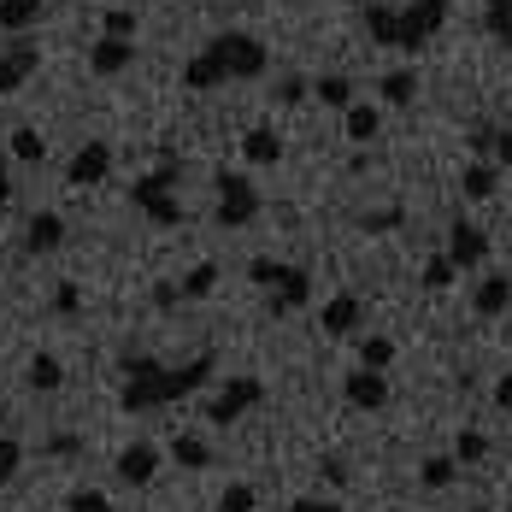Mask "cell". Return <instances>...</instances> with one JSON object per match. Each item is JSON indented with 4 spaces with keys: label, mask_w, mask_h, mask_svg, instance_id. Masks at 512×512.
<instances>
[{
    "label": "cell",
    "mask_w": 512,
    "mask_h": 512,
    "mask_svg": "<svg viewBox=\"0 0 512 512\" xmlns=\"http://www.w3.org/2000/svg\"><path fill=\"white\" fill-rule=\"evenodd\" d=\"M218 371V354H195L189 365H159L148 354H124V407L130 412H159L183 395H195L206 377Z\"/></svg>",
    "instance_id": "cell-1"
},
{
    "label": "cell",
    "mask_w": 512,
    "mask_h": 512,
    "mask_svg": "<svg viewBox=\"0 0 512 512\" xmlns=\"http://www.w3.org/2000/svg\"><path fill=\"white\" fill-rule=\"evenodd\" d=\"M177 177H183V159L165 154V159H159V171L136 177V189H130V201L142 206V218L159 224V230H177V224H183V201L171 195V189H177Z\"/></svg>",
    "instance_id": "cell-2"
},
{
    "label": "cell",
    "mask_w": 512,
    "mask_h": 512,
    "mask_svg": "<svg viewBox=\"0 0 512 512\" xmlns=\"http://www.w3.org/2000/svg\"><path fill=\"white\" fill-rule=\"evenodd\" d=\"M206 53L224 65V77H230V83H254V77H265V65H271L265 42L248 36V30H224V36H212Z\"/></svg>",
    "instance_id": "cell-3"
},
{
    "label": "cell",
    "mask_w": 512,
    "mask_h": 512,
    "mask_svg": "<svg viewBox=\"0 0 512 512\" xmlns=\"http://www.w3.org/2000/svg\"><path fill=\"white\" fill-rule=\"evenodd\" d=\"M212 218H218V230H248L259 218V189L248 177H218V206H212Z\"/></svg>",
    "instance_id": "cell-4"
},
{
    "label": "cell",
    "mask_w": 512,
    "mask_h": 512,
    "mask_svg": "<svg viewBox=\"0 0 512 512\" xmlns=\"http://www.w3.org/2000/svg\"><path fill=\"white\" fill-rule=\"evenodd\" d=\"M265 401V383L259 377H224V389L206 401V424H236L242 412H254Z\"/></svg>",
    "instance_id": "cell-5"
},
{
    "label": "cell",
    "mask_w": 512,
    "mask_h": 512,
    "mask_svg": "<svg viewBox=\"0 0 512 512\" xmlns=\"http://www.w3.org/2000/svg\"><path fill=\"white\" fill-rule=\"evenodd\" d=\"M442 24H448V0H412L407 12H401V42H395V48L418 53L436 30H442Z\"/></svg>",
    "instance_id": "cell-6"
},
{
    "label": "cell",
    "mask_w": 512,
    "mask_h": 512,
    "mask_svg": "<svg viewBox=\"0 0 512 512\" xmlns=\"http://www.w3.org/2000/svg\"><path fill=\"white\" fill-rule=\"evenodd\" d=\"M36 65H42V48H36L30 36H18L12 48H0V95L24 89V83L36 77Z\"/></svg>",
    "instance_id": "cell-7"
},
{
    "label": "cell",
    "mask_w": 512,
    "mask_h": 512,
    "mask_svg": "<svg viewBox=\"0 0 512 512\" xmlns=\"http://www.w3.org/2000/svg\"><path fill=\"white\" fill-rule=\"evenodd\" d=\"M106 171H112V148L106 142H83L71 154V165H65V183L71 189H95V183H106Z\"/></svg>",
    "instance_id": "cell-8"
},
{
    "label": "cell",
    "mask_w": 512,
    "mask_h": 512,
    "mask_svg": "<svg viewBox=\"0 0 512 512\" xmlns=\"http://www.w3.org/2000/svg\"><path fill=\"white\" fill-rule=\"evenodd\" d=\"M342 395H348V407L377 412V407H389V377H383V371H371V365H359V371L342 377Z\"/></svg>",
    "instance_id": "cell-9"
},
{
    "label": "cell",
    "mask_w": 512,
    "mask_h": 512,
    "mask_svg": "<svg viewBox=\"0 0 512 512\" xmlns=\"http://www.w3.org/2000/svg\"><path fill=\"white\" fill-rule=\"evenodd\" d=\"M112 471H118V483H124V489H148V483L159 477V448H154V442H130V448L118 454Z\"/></svg>",
    "instance_id": "cell-10"
},
{
    "label": "cell",
    "mask_w": 512,
    "mask_h": 512,
    "mask_svg": "<svg viewBox=\"0 0 512 512\" xmlns=\"http://www.w3.org/2000/svg\"><path fill=\"white\" fill-rule=\"evenodd\" d=\"M448 259H454L460 271H471V265H483V259H489V236H483L477 224H465V218H454V224H448Z\"/></svg>",
    "instance_id": "cell-11"
},
{
    "label": "cell",
    "mask_w": 512,
    "mask_h": 512,
    "mask_svg": "<svg viewBox=\"0 0 512 512\" xmlns=\"http://www.w3.org/2000/svg\"><path fill=\"white\" fill-rule=\"evenodd\" d=\"M359 324H365V301L359 295H330L324 312H318V330L324 336H354Z\"/></svg>",
    "instance_id": "cell-12"
},
{
    "label": "cell",
    "mask_w": 512,
    "mask_h": 512,
    "mask_svg": "<svg viewBox=\"0 0 512 512\" xmlns=\"http://www.w3.org/2000/svg\"><path fill=\"white\" fill-rule=\"evenodd\" d=\"M136 65V42H124V36H101L95 48H89V71L95 77H118V71H130Z\"/></svg>",
    "instance_id": "cell-13"
},
{
    "label": "cell",
    "mask_w": 512,
    "mask_h": 512,
    "mask_svg": "<svg viewBox=\"0 0 512 512\" xmlns=\"http://www.w3.org/2000/svg\"><path fill=\"white\" fill-rule=\"evenodd\" d=\"M312 301V271L307 265H283V283L271 289V307L277 312H301Z\"/></svg>",
    "instance_id": "cell-14"
},
{
    "label": "cell",
    "mask_w": 512,
    "mask_h": 512,
    "mask_svg": "<svg viewBox=\"0 0 512 512\" xmlns=\"http://www.w3.org/2000/svg\"><path fill=\"white\" fill-rule=\"evenodd\" d=\"M53 248H65V218L59 212H36L24 224V254H53Z\"/></svg>",
    "instance_id": "cell-15"
},
{
    "label": "cell",
    "mask_w": 512,
    "mask_h": 512,
    "mask_svg": "<svg viewBox=\"0 0 512 512\" xmlns=\"http://www.w3.org/2000/svg\"><path fill=\"white\" fill-rule=\"evenodd\" d=\"M471 307H477V318H501V312L512 307V277H507V271L483 277V283H477V295H471Z\"/></svg>",
    "instance_id": "cell-16"
},
{
    "label": "cell",
    "mask_w": 512,
    "mask_h": 512,
    "mask_svg": "<svg viewBox=\"0 0 512 512\" xmlns=\"http://www.w3.org/2000/svg\"><path fill=\"white\" fill-rule=\"evenodd\" d=\"M218 83H230V77H224V65H218V59H212L206 48L195 53L189 65H183V89H189V95H212Z\"/></svg>",
    "instance_id": "cell-17"
},
{
    "label": "cell",
    "mask_w": 512,
    "mask_h": 512,
    "mask_svg": "<svg viewBox=\"0 0 512 512\" xmlns=\"http://www.w3.org/2000/svg\"><path fill=\"white\" fill-rule=\"evenodd\" d=\"M342 130H348V142H359V148H365V142H377V130H383V112H377L371 101H354L348 112H342Z\"/></svg>",
    "instance_id": "cell-18"
},
{
    "label": "cell",
    "mask_w": 512,
    "mask_h": 512,
    "mask_svg": "<svg viewBox=\"0 0 512 512\" xmlns=\"http://www.w3.org/2000/svg\"><path fill=\"white\" fill-rule=\"evenodd\" d=\"M365 30H371V42H377V48H395V42H401V12L371 0V6H365Z\"/></svg>",
    "instance_id": "cell-19"
},
{
    "label": "cell",
    "mask_w": 512,
    "mask_h": 512,
    "mask_svg": "<svg viewBox=\"0 0 512 512\" xmlns=\"http://www.w3.org/2000/svg\"><path fill=\"white\" fill-rule=\"evenodd\" d=\"M242 154L254 159V165H277V159H283V136H277L271 124H254V130L242 136Z\"/></svg>",
    "instance_id": "cell-20"
},
{
    "label": "cell",
    "mask_w": 512,
    "mask_h": 512,
    "mask_svg": "<svg viewBox=\"0 0 512 512\" xmlns=\"http://www.w3.org/2000/svg\"><path fill=\"white\" fill-rule=\"evenodd\" d=\"M24 383H30L36 395H53V389H65V365H59L53 354H36L30 371H24Z\"/></svg>",
    "instance_id": "cell-21"
},
{
    "label": "cell",
    "mask_w": 512,
    "mask_h": 512,
    "mask_svg": "<svg viewBox=\"0 0 512 512\" xmlns=\"http://www.w3.org/2000/svg\"><path fill=\"white\" fill-rule=\"evenodd\" d=\"M42 6L48 0H0V30H12V36H24L36 18H42Z\"/></svg>",
    "instance_id": "cell-22"
},
{
    "label": "cell",
    "mask_w": 512,
    "mask_h": 512,
    "mask_svg": "<svg viewBox=\"0 0 512 512\" xmlns=\"http://www.w3.org/2000/svg\"><path fill=\"white\" fill-rule=\"evenodd\" d=\"M495 183H501V165H465V177H460V189H465V201H489L495 195Z\"/></svg>",
    "instance_id": "cell-23"
},
{
    "label": "cell",
    "mask_w": 512,
    "mask_h": 512,
    "mask_svg": "<svg viewBox=\"0 0 512 512\" xmlns=\"http://www.w3.org/2000/svg\"><path fill=\"white\" fill-rule=\"evenodd\" d=\"M171 460L183 465V471H206V465H212V448H206L201 436H183V430H177V436H171Z\"/></svg>",
    "instance_id": "cell-24"
},
{
    "label": "cell",
    "mask_w": 512,
    "mask_h": 512,
    "mask_svg": "<svg viewBox=\"0 0 512 512\" xmlns=\"http://www.w3.org/2000/svg\"><path fill=\"white\" fill-rule=\"evenodd\" d=\"M377 95H383L389 106H412L418 101V71H389V77L377 83Z\"/></svg>",
    "instance_id": "cell-25"
},
{
    "label": "cell",
    "mask_w": 512,
    "mask_h": 512,
    "mask_svg": "<svg viewBox=\"0 0 512 512\" xmlns=\"http://www.w3.org/2000/svg\"><path fill=\"white\" fill-rule=\"evenodd\" d=\"M454 277H460V265H454V259H448V254H430V259H424V277H418V283H424L430 295H442V289H454Z\"/></svg>",
    "instance_id": "cell-26"
},
{
    "label": "cell",
    "mask_w": 512,
    "mask_h": 512,
    "mask_svg": "<svg viewBox=\"0 0 512 512\" xmlns=\"http://www.w3.org/2000/svg\"><path fill=\"white\" fill-rule=\"evenodd\" d=\"M454 477H460V460H448V454H430V460L418 465V483L424 489H448Z\"/></svg>",
    "instance_id": "cell-27"
},
{
    "label": "cell",
    "mask_w": 512,
    "mask_h": 512,
    "mask_svg": "<svg viewBox=\"0 0 512 512\" xmlns=\"http://www.w3.org/2000/svg\"><path fill=\"white\" fill-rule=\"evenodd\" d=\"M312 95H318L324 106H336V112H348V106H354V83H348V77H318Z\"/></svg>",
    "instance_id": "cell-28"
},
{
    "label": "cell",
    "mask_w": 512,
    "mask_h": 512,
    "mask_svg": "<svg viewBox=\"0 0 512 512\" xmlns=\"http://www.w3.org/2000/svg\"><path fill=\"white\" fill-rule=\"evenodd\" d=\"M212 289H218V265H212V259H206V265H195V271L183 277V301H206Z\"/></svg>",
    "instance_id": "cell-29"
},
{
    "label": "cell",
    "mask_w": 512,
    "mask_h": 512,
    "mask_svg": "<svg viewBox=\"0 0 512 512\" xmlns=\"http://www.w3.org/2000/svg\"><path fill=\"white\" fill-rule=\"evenodd\" d=\"M359 365L389 371V365H395V342H389V336H365V342H359Z\"/></svg>",
    "instance_id": "cell-30"
},
{
    "label": "cell",
    "mask_w": 512,
    "mask_h": 512,
    "mask_svg": "<svg viewBox=\"0 0 512 512\" xmlns=\"http://www.w3.org/2000/svg\"><path fill=\"white\" fill-rule=\"evenodd\" d=\"M42 154H48V142H42V130H30V124H18V130H12V159H30V165H36Z\"/></svg>",
    "instance_id": "cell-31"
},
{
    "label": "cell",
    "mask_w": 512,
    "mask_h": 512,
    "mask_svg": "<svg viewBox=\"0 0 512 512\" xmlns=\"http://www.w3.org/2000/svg\"><path fill=\"white\" fill-rule=\"evenodd\" d=\"M483 454H489V436H483V430H460V436H454V460L460 465H477Z\"/></svg>",
    "instance_id": "cell-32"
},
{
    "label": "cell",
    "mask_w": 512,
    "mask_h": 512,
    "mask_svg": "<svg viewBox=\"0 0 512 512\" xmlns=\"http://www.w3.org/2000/svg\"><path fill=\"white\" fill-rule=\"evenodd\" d=\"M101 36H124V42H136V12H130V6H106Z\"/></svg>",
    "instance_id": "cell-33"
},
{
    "label": "cell",
    "mask_w": 512,
    "mask_h": 512,
    "mask_svg": "<svg viewBox=\"0 0 512 512\" xmlns=\"http://www.w3.org/2000/svg\"><path fill=\"white\" fill-rule=\"evenodd\" d=\"M259 507V489L254 483H230L224 495H218V512H254Z\"/></svg>",
    "instance_id": "cell-34"
},
{
    "label": "cell",
    "mask_w": 512,
    "mask_h": 512,
    "mask_svg": "<svg viewBox=\"0 0 512 512\" xmlns=\"http://www.w3.org/2000/svg\"><path fill=\"white\" fill-rule=\"evenodd\" d=\"M483 30H489L501 48H512V6H483Z\"/></svg>",
    "instance_id": "cell-35"
},
{
    "label": "cell",
    "mask_w": 512,
    "mask_h": 512,
    "mask_svg": "<svg viewBox=\"0 0 512 512\" xmlns=\"http://www.w3.org/2000/svg\"><path fill=\"white\" fill-rule=\"evenodd\" d=\"M65 512H112V501H106L101 489H71L65 495Z\"/></svg>",
    "instance_id": "cell-36"
},
{
    "label": "cell",
    "mask_w": 512,
    "mask_h": 512,
    "mask_svg": "<svg viewBox=\"0 0 512 512\" xmlns=\"http://www.w3.org/2000/svg\"><path fill=\"white\" fill-rule=\"evenodd\" d=\"M53 312H59V318H77V312H83V289H77V283H59V289H53Z\"/></svg>",
    "instance_id": "cell-37"
},
{
    "label": "cell",
    "mask_w": 512,
    "mask_h": 512,
    "mask_svg": "<svg viewBox=\"0 0 512 512\" xmlns=\"http://www.w3.org/2000/svg\"><path fill=\"white\" fill-rule=\"evenodd\" d=\"M248 277H254L259 289H277L283 283V265L277 259H248Z\"/></svg>",
    "instance_id": "cell-38"
},
{
    "label": "cell",
    "mask_w": 512,
    "mask_h": 512,
    "mask_svg": "<svg viewBox=\"0 0 512 512\" xmlns=\"http://www.w3.org/2000/svg\"><path fill=\"white\" fill-rule=\"evenodd\" d=\"M18 465H24V448H18L12 436H0V483H6V477H18Z\"/></svg>",
    "instance_id": "cell-39"
},
{
    "label": "cell",
    "mask_w": 512,
    "mask_h": 512,
    "mask_svg": "<svg viewBox=\"0 0 512 512\" xmlns=\"http://www.w3.org/2000/svg\"><path fill=\"white\" fill-rule=\"evenodd\" d=\"M307 95H312V89L301 83V77H283V83H277V101H283V106H301Z\"/></svg>",
    "instance_id": "cell-40"
},
{
    "label": "cell",
    "mask_w": 512,
    "mask_h": 512,
    "mask_svg": "<svg viewBox=\"0 0 512 512\" xmlns=\"http://www.w3.org/2000/svg\"><path fill=\"white\" fill-rule=\"evenodd\" d=\"M401 224V206H389V212H365L359 218V230H395Z\"/></svg>",
    "instance_id": "cell-41"
},
{
    "label": "cell",
    "mask_w": 512,
    "mask_h": 512,
    "mask_svg": "<svg viewBox=\"0 0 512 512\" xmlns=\"http://www.w3.org/2000/svg\"><path fill=\"white\" fill-rule=\"evenodd\" d=\"M289 512H348L342 501H324V495H301V501H289Z\"/></svg>",
    "instance_id": "cell-42"
},
{
    "label": "cell",
    "mask_w": 512,
    "mask_h": 512,
    "mask_svg": "<svg viewBox=\"0 0 512 512\" xmlns=\"http://www.w3.org/2000/svg\"><path fill=\"white\" fill-rule=\"evenodd\" d=\"M154 307H159V312L183 307V283H159V289H154Z\"/></svg>",
    "instance_id": "cell-43"
},
{
    "label": "cell",
    "mask_w": 512,
    "mask_h": 512,
    "mask_svg": "<svg viewBox=\"0 0 512 512\" xmlns=\"http://www.w3.org/2000/svg\"><path fill=\"white\" fill-rule=\"evenodd\" d=\"M471 154H495V130H489V124L471 130Z\"/></svg>",
    "instance_id": "cell-44"
},
{
    "label": "cell",
    "mask_w": 512,
    "mask_h": 512,
    "mask_svg": "<svg viewBox=\"0 0 512 512\" xmlns=\"http://www.w3.org/2000/svg\"><path fill=\"white\" fill-rule=\"evenodd\" d=\"M495 165H512V130H495Z\"/></svg>",
    "instance_id": "cell-45"
},
{
    "label": "cell",
    "mask_w": 512,
    "mask_h": 512,
    "mask_svg": "<svg viewBox=\"0 0 512 512\" xmlns=\"http://www.w3.org/2000/svg\"><path fill=\"white\" fill-rule=\"evenodd\" d=\"M495 407H501V412H512V371L501 377V383H495Z\"/></svg>",
    "instance_id": "cell-46"
},
{
    "label": "cell",
    "mask_w": 512,
    "mask_h": 512,
    "mask_svg": "<svg viewBox=\"0 0 512 512\" xmlns=\"http://www.w3.org/2000/svg\"><path fill=\"white\" fill-rule=\"evenodd\" d=\"M12 195V177H6V154H0V201Z\"/></svg>",
    "instance_id": "cell-47"
},
{
    "label": "cell",
    "mask_w": 512,
    "mask_h": 512,
    "mask_svg": "<svg viewBox=\"0 0 512 512\" xmlns=\"http://www.w3.org/2000/svg\"><path fill=\"white\" fill-rule=\"evenodd\" d=\"M483 6H512V0H483Z\"/></svg>",
    "instance_id": "cell-48"
},
{
    "label": "cell",
    "mask_w": 512,
    "mask_h": 512,
    "mask_svg": "<svg viewBox=\"0 0 512 512\" xmlns=\"http://www.w3.org/2000/svg\"><path fill=\"white\" fill-rule=\"evenodd\" d=\"M0 424H6V407H0Z\"/></svg>",
    "instance_id": "cell-49"
}]
</instances>
